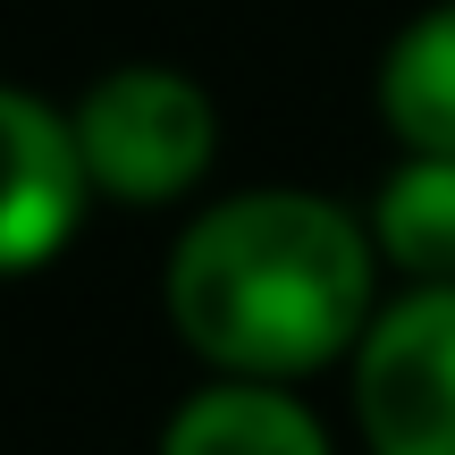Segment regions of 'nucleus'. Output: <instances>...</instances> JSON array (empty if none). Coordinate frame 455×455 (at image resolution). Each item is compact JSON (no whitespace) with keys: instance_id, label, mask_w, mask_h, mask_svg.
<instances>
[{"instance_id":"obj_1","label":"nucleus","mask_w":455,"mask_h":455,"mask_svg":"<svg viewBox=\"0 0 455 455\" xmlns=\"http://www.w3.org/2000/svg\"><path fill=\"white\" fill-rule=\"evenodd\" d=\"M379 236L312 186H236L169 244L161 312L220 379H312L379 321Z\"/></svg>"},{"instance_id":"obj_2","label":"nucleus","mask_w":455,"mask_h":455,"mask_svg":"<svg viewBox=\"0 0 455 455\" xmlns=\"http://www.w3.org/2000/svg\"><path fill=\"white\" fill-rule=\"evenodd\" d=\"M68 118H76L93 195L118 203V212H169L220 169V101L186 68L127 60L84 84L68 101Z\"/></svg>"},{"instance_id":"obj_3","label":"nucleus","mask_w":455,"mask_h":455,"mask_svg":"<svg viewBox=\"0 0 455 455\" xmlns=\"http://www.w3.org/2000/svg\"><path fill=\"white\" fill-rule=\"evenodd\" d=\"M346 388L371 455H455V278L379 304L346 363Z\"/></svg>"},{"instance_id":"obj_4","label":"nucleus","mask_w":455,"mask_h":455,"mask_svg":"<svg viewBox=\"0 0 455 455\" xmlns=\"http://www.w3.org/2000/svg\"><path fill=\"white\" fill-rule=\"evenodd\" d=\"M93 178L76 152V118L60 101L0 76V278H34L76 244L93 212Z\"/></svg>"},{"instance_id":"obj_5","label":"nucleus","mask_w":455,"mask_h":455,"mask_svg":"<svg viewBox=\"0 0 455 455\" xmlns=\"http://www.w3.org/2000/svg\"><path fill=\"white\" fill-rule=\"evenodd\" d=\"M152 455H338L329 422L287 388V379H203L195 396H178L161 422Z\"/></svg>"},{"instance_id":"obj_6","label":"nucleus","mask_w":455,"mask_h":455,"mask_svg":"<svg viewBox=\"0 0 455 455\" xmlns=\"http://www.w3.org/2000/svg\"><path fill=\"white\" fill-rule=\"evenodd\" d=\"M371 101L396 152H447L455 161V0H430L422 17L396 26V43L379 51Z\"/></svg>"},{"instance_id":"obj_7","label":"nucleus","mask_w":455,"mask_h":455,"mask_svg":"<svg viewBox=\"0 0 455 455\" xmlns=\"http://www.w3.org/2000/svg\"><path fill=\"white\" fill-rule=\"evenodd\" d=\"M371 236H379V261L405 270L413 287H447L455 278V161L447 152H405L379 178Z\"/></svg>"}]
</instances>
